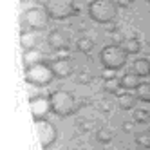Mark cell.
<instances>
[{
  "instance_id": "1",
  "label": "cell",
  "mask_w": 150,
  "mask_h": 150,
  "mask_svg": "<svg viewBox=\"0 0 150 150\" xmlns=\"http://www.w3.org/2000/svg\"><path fill=\"white\" fill-rule=\"evenodd\" d=\"M117 9H120V6L116 4V0H91L89 18L101 25L112 24L117 18Z\"/></svg>"
},
{
  "instance_id": "2",
  "label": "cell",
  "mask_w": 150,
  "mask_h": 150,
  "mask_svg": "<svg viewBox=\"0 0 150 150\" xmlns=\"http://www.w3.org/2000/svg\"><path fill=\"white\" fill-rule=\"evenodd\" d=\"M51 16L47 13L45 7L42 6H35V7H29L22 13L20 16V25L22 29H29V31H45L49 27V22H51Z\"/></svg>"
},
{
  "instance_id": "3",
  "label": "cell",
  "mask_w": 150,
  "mask_h": 150,
  "mask_svg": "<svg viewBox=\"0 0 150 150\" xmlns=\"http://www.w3.org/2000/svg\"><path fill=\"white\" fill-rule=\"evenodd\" d=\"M49 98H51L52 114H56L58 117H69L76 110V98L69 91H63V89L54 91L49 94Z\"/></svg>"
},
{
  "instance_id": "4",
  "label": "cell",
  "mask_w": 150,
  "mask_h": 150,
  "mask_svg": "<svg viewBox=\"0 0 150 150\" xmlns=\"http://www.w3.org/2000/svg\"><path fill=\"white\" fill-rule=\"evenodd\" d=\"M127 58H128V52L123 49V45L110 44V45H105L100 51V62H101L103 69H110V71L121 69V67H125Z\"/></svg>"
},
{
  "instance_id": "5",
  "label": "cell",
  "mask_w": 150,
  "mask_h": 150,
  "mask_svg": "<svg viewBox=\"0 0 150 150\" xmlns=\"http://www.w3.org/2000/svg\"><path fill=\"white\" fill-rule=\"evenodd\" d=\"M24 78L29 85H33V87H45L49 85L52 80H54V72H52V67L51 63H36V65H31L27 69H24Z\"/></svg>"
},
{
  "instance_id": "6",
  "label": "cell",
  "mask_w": 150,
  "mask_h": 150,
  "mask_svg": "<svg viewBox=\"0 0 150 150\" xmlns=\"http://www.w3.org/2000/svg\"><path fill=\"white\" fill-rule=\"evenodd\" d=\"M44 7L52 20H67L78 13L74 0H45Z\"/></svg>"
},
{
  "instance_id": "7",
  "label": "cell",
  "mask_w": 150,
  "mask_h": 150,
  "mask_svg": "<svg viewBox=\"0 0 150 150\" xmlns=\"http://www.w3.org/2000/svg\"><path fill=\"white\" fill-rule=\"evenodd\" d=\"M35 128H36V136H38V141H40L42 148H51L56 143L58 130L47 117L45 120H35Z\"/></svg>"
},
{
  "instance_id": "8",
  "label": "cell",
  "mask_w": 150,
  "mask_h": 150,
  "mask_svg": "<svg viewBox=\"0 0 150 150\" xmlns=\"http://www.w3.org/2000/svg\"><path fill=\"white\" fill-rule=\"evenodd\" d=\"M29 109L33 120H45L47 114L52 112L51 109V98L45 94H36L29 100Z\"/></svg>"
},
{
  "instance_id": "9",
  "label": "cell",
  "mask_w": 150,
  "mask_h": 150,
  "mask_svg": "<svg viewBox=\"0 0 150 150\" xmlns=\"http://www.w3.org/2000/svg\"><path fill=\"white\" fill-rule=\"evenodd\" d=\"M47 44L52 51H67L71 47V38L63 29H52L47 36Z\"/></svg>"
},
{
  "instance_id": "10",
  "label": "cell",
  "mask_w": 150,
  "mask_h": 150,
  "mask_svg": "<svg viewBox=\"0 0 150 150\" xmlns=\"http://www.w3.org/2000/svg\"><path fill=\"white\" fill-rule=\"evenodd\" d=\"M51 67H52V72H54V76L58 80H65L69 78L74 67H72V62L69 56H62V58H54L51 62Z\"/></svg>"
},
{
  "instance_id": "11",
  "label": "cell",
  "mask_w": 150,
  "mask_h": 150,
  "mask_svg": "<svg viewBox=\"0 0 150 150\" xmlns=\"http://www.w3.org/2000/svg\"><path fill=\"white\" fill-rule=\"evenodd\" d=\"M38 42H40L38 31H29V29H22V31H20V45H22L24 51L36 49Z\"/></svg>"
},
{
  "instance_id": "12",
  "label": "cell",
  "mask_w": 150,
  "mask_h": 150,
  "mask_svg": "<svg viewBox=\"0 0 150 150\" xmlns=\"http://www.w3.org/2000/svg\"><path fill=\"white\" fill-rule=\"evenodd\" d=\"M137 101H139L137 96L132 91H125L121 94H117V107H120L121 110H132Z\"/></svg>"
},
{
  "instance_id": "13",
  "label": "cell",
  "mask_w": 150,
  "mask_h": 150,
  "mask_svg": "<svg viewBox=\"0 0 150 150\" xmlns=\"http://www.w3.org/2000/svg\"><path fill=\"white\" fill-rule=\"evenodd\" d=\"M45 62L44 60V52L38 51V49H29L22 52V63H24V69L31 67V65H36V63Z\"/></svg>"
},
{
  "instance_id": "14",
  "label": "cell",
  "mask_w": 150,
  "mask_h": 150,
  "mask_svg": "<svg viewBox=\"0 0 150 150\" xmlns=\"http://www.w3.org/2000/svg\"><path fill=\"white\" fill-rule=\"evenodd\" d=\"M132 72L137 74L139 78H148L150 76V60L146 58H137L132 63Z\"/></svg>"
},
{
  "instance_id": "15",
  "label": "cell",
  "mask_w": 150,
  "mask_h": 150,
  "mask_svg": "<svg viewBox=\"0 0 150 150\" xmlns=\"http://www.w3.org/2000/svg\"><path fill=\"white\" fill-rule=\"evenodd\" d=\"M139 85H141V78L137 74H134L132 71L123 74V78H121V89L123 91H136Z\"/></svg>"
},
{
  "instance_id": "16",
  "label": "cell",
  "mask_w": 150,
  "mask_h": 150,
  "mask_svg": "<svg viewBox=\"0 0 150 150\" xmlns=\"http://www.w3.org/2000/svg\"><path fill=\"white\" fill-rule=\"evenodd\" d=\"M137 100L143 103H150V81H141V85L134 91Z\"/></svg>"
},
{
  "instance_id": "17",
  "label": "cell",
  "mask_w": 150,
  "mask_h": 150,
  "mask_svg": "<svg viewBox=\"0 0 150 150\" xmlns=\"http://www.w3.org/2000/svg\"><path fill=\"white\" fill-rule=\"evenodd\" d=\"M121 45H123V49L128 52V54H137V52L141 51V44H139L137 38H125L121 42Z\"/></svg>"
},
{
  "instance_id": "18",
  "label": "cell",
  "mask_w": 150,
  "mask_h": 150,
  "mask_svg": "<svg viewBox=\"0 0 150 150\" xmlns=\"http://www.w3.org/2000/svg\"><path fill=\"white\" fill-rule=\"evenodd\" d=\"M120 89H121V80H117V78H110V80L103 81V91L109 94H117Z\"/></svg>"
},
{
  "instance_id": "19",
  "label": "cell",
  "mask_w": 150,
  "mask_h": 150,
  "mask_svg": "<svg viewBox=\"0 0 150 150\" xmlns=\"http://www.w3.org/2000/svg\"><path fill=\"white\" fill-rule=\"evenodd\" d=\"M92 47H94V42H92V38H87V36H83V38H80L78 42H76V49L80 51V52H91L92 51Z\"/></svg>"
},
{
  "instance_id": "20",
  "label": "cell",
  "mask_w": 150,
  "mask_h": 150,
  "mask_svg": "<svg viewBox=\"0 0 150 150\" xmlns=\"http://www.w3.org/2000/svg\"><path fill=\"white\" fill-rule=\"evenodd\" d=\"M96 139H98L100 143L107 145V143H110V141H112V132L109 130V128H100L98 134H96Z\"/></svg>"
},
{
  "instance_id": "21",
  "label": "cell",
  "mask_w": 150,
  "mask_h": 150,
  "mask_svg": "<svg viewBox=\"0 0 150 150\" xmlns=\"http://www.w3.org/2000/svg\"><path fill=\"white\" fill-rule=\"evenodd\" d=\"M134 121H136V123H148V121H150V112L145 110V109L134 110Z\"/></svg>"
},
{
  "instance_id": "22",
  "label": "cell",
  "mask_w": 150,
  "mask_h": 150,
  "mask_svg": "<svg viewBox=\"0 0 150 150\" xmlns=\"http://www.w3.org/2000/svg\"><path fill=\"white\" fill-rule=\"evenodd\" d=\"M136 143L139 145V146H143V148H150V134H139L137 137H136Z\"/></svg>"
},
{
  "instance_id": "23",
  "label": "cell",
  "mask_w": 150,
  "mask_h": 150,
  "mask_svg": "<svg viewBox=\"0 0 150 150\" xmlns=\"http://www.w3.org/2000/svg\"><path fill=\"white\" fill-rule=\"evenodd\" d=\"M116 4L120 7H123V9H127V7H130L134 4V0H116Z\"/></svg>"
},
{
  "instance_id": "24",
  "label": "cell",
  "mask_w": 150,
  "mask_h": 150,
  "mask_svg": "<svg viewBox=\"0 0 150 150\" xmlns=\"http://www.w3.org/2000/svg\"><path fill=\"white\" fill-rule=\"evenodd\" d=\"M89 80H91V76H87V72H81V74H80V78H78L80 83H87Z\"/></svg>"
},
{
  "instance_id": "25",
  "label": "cell",
  "mask_w": 150,
  "mask_h": 150,
  "mask_svg": "<svg viewBox=\"0 0 150 150\" xmlns=\"http://www.w3.org/2000/svg\"><path fill=\"white\" fill-rule=\"evenodd\" d=\"M103 78H105V80H110V78H116V76H114V72H112L110 69H105V72H103Z\"/></svg>"
},
{
  "instance_id": "26",
  "label": "cell",
  "mask_w": 150,
  "mask_h": 150,
  "mask_svg": "<svg viewBox=\"0 0 150 150\" xmlns=\"http://www.w3.org/2000/svg\"><path fill=\"white\" fill-rule=\"evenodd\" d=\"M130 128H132V123H123V130L125 132H130Z\"/></svg>"
},
{
  "instance_id": "27",
  "label": "cell",
  "mask_w": 150,
  "mask_h": 150,
  "mask_svg": "<svg viewBox=\"0 0 150 150\" xmlns=\"http://www.w3.org/2000/svg\"><path fill=\"white\" fill-rule=\"evenodd\" d=\"M146 2H148V4H150V0H146Z\"/></svg>"
}]
</instances>
